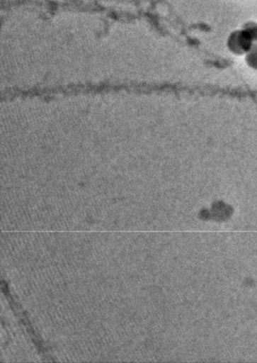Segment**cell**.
<instances>
[{
  "label": "cell",
  "mask_w": 257,
  "mask_h": 363,
  "mask_svg": "<svg viewBox=\"0 0 257 363\" xmlns=\"http://www.w3.org/2000/svg\"><path fill=\"white\" fill-rule=\"evenodd\" d=\"M257 43V23H249L241 29L229 35L227 45L229 52L236 56H246Z\"/></svg>",
  "instance_id": "1"
},
{
  "label": "cell",
  "mask_w": 257,
  "mask_h": 363,
  "mask_svg": "<svg viewBox=\"0 0 257 363\" xmlns=\"http://www.w3.org/2000/svg\"><path fill=\"white\" fill-rule=\"evenodd\" d=\"M244 61L246 65H248L250 69L257 71V43L251 48L250 52L244 56Z\"/></svg>",
  "instance_id": "2"
}]
</instances>
